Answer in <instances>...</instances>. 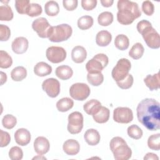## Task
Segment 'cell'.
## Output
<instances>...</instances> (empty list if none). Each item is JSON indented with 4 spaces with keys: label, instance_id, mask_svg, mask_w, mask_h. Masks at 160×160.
Wrapping results in <instances>:
<instances>
[{
    "label": "cell",
    "instance_id": "cell-1",
    "mask_svg": "<svg viewBox=\"0 0 160 160\" xmlns=\"http://www.w3.org/2000/svg\"><path fill=\"white\" fill-rule=\"evenodd\" d=\"M139 122L148 130L156 131L160 128L159 103L152 98L142 99L136 108Z\"/></svg>",
    "mask_w": 160,
    "mask_h": 160
},
{
    "label": "cell",
    "instance_id": "cell-2",
    "mask_svg": "<svg viewBox=\"0 0 160 160\" xmlns=\"http://www.w3.org/2000/svg\"><path fill=\"white\" fill-rule=\"evenodd\" d=\"M117 7V20L122 25H129L134 19L141 16V12L138 4L133 1L128 0H119Z\"/></svg>",
    "mask_w": 160,
    "mask_h": 160
},
{
    "label": "cell",
    "instance_id": "cell-3",
    "mask_svg": "<svg viewBox=\"0 0 160 160\" xmlns=\"http://www.w3.org/2000/svg\"><path fill=\"white\" fill-rule=\"evenodd\" d=\"M110 149L116 160H128L131 158L132 151L125 140L119 136L113 138L109 143Z\"/></svg>",
    "mask_w": 160,
    "mask_h": 160
},
{
    "label": "cell",
    "instance_id": "cell-4",
    "mask_svg": "<svg viewBox=\"0 0 160 160\" xmlns=\"http://www.w3.org/2000/svg\"><path fill=\"white\" fill-rule=\"evenodd\" d=\"M72 33L71 26L68 24H61L52 26V31L49 40L54 42H59L68 40Z\"/></svg>",
    "mask_w": 160,
    "mask_h": 160
},
{
    "label": "cell",
    "instance_id": "cell-5",
    "mask_svg": "<svg viewBox=\"0 0 160 160\" xmlns=\"http://www.w3.org/2000/svg\"><path fill=\"white\" fill-rule=\"evenodd\" d=\"M108 62V57L105 54L99 53L88 61L86 64V69L88 73L101 72L102 69L107 66Z\"/></svg>",
    "mask_w": 160,
    "mask_h": 160
},
{
    "label": "cell",
    "instance_id": "cell-6",
    "mask_svg": "<svg viewBox=\"0 0 160 160\" xmlns=\"http://www.w3.org/2000/svg\"><path fill=\"white\" fill-rule=\"evenodd\" d=\"M131 68V64L129 60L126 58H121L113 68L111 75L112 78L117 81L123 79L128 74Z\"/></svg>",
    "mask_w": 160,
    "mask_h": 160
},
{
    "label": "cell",
    "instance_id": "cell-7",
    "mask_svg": "<svg viewBox=\"0 0 160 160\" xmlns=\"http://www.w3.org/2000/svg\"><path fill=\"white\" fill-rule=\"evenodd\" d=\"M32 28L37 32L38 36L41 38H49L52 31V26L43 17L35 19L32 23Z\"/></svg>",
    "mask_w": 160,
    "mask_h": 160
},
{
    "label": "cell",
    "instance_id": "cell-8",
    "mask_svg": "<svg viewBox=\"0 0 160 160\" xmlns=\"http://www.w3.org/2000/svg\"><path fill=\"white\" fill-rule=\"evenodd\" d=\"M91 90L88 85L82 82L73 84L69 89V94L72 98L78 101H84L88 98Z\"/></svg>",
    "mask_w": 160,
    "mask_h": 160
},
{
    "label": "cell",
    "instance_id": "cell-9",
    "mask_svg": "<svg viewBox=\"0 0 160 160\" xmlns=\"http://www.w3.org/2000/svg\"><path fill=\"white\" fill-rule=\"evenodd\" d=\"M68 131L72 134L79 133L83 128V116L78 111L72 112L68 116Z\"/></svg>",
    "mask_w": 160,
    "mask_h": 160
},
{
    "label": "cell",
    "instance_id": "cell-10",
    "mask_svg": "<svg viewBox=\"0 0 160 160\" xmlns=\"http://www.w3.org/2000/svg\"><path fill=\"white\" fill-rule=\"evenodd\" d=\"M141 34L149 48L158 49L160 47L159 34L152 26L145 29Z\"/></svg>",
    "mask_w": 160,
    "mask_h": 160
},
{
    "label": "cell",
    "instance_id": "cell-11",
    "mask_svg": "<svg viewBox=\"0 0 160 160\" xmlns=\"http://www.w3.org/2000/svg\"><path fill=\"white\" fill-rule=\"evenodd\" d=\"M113 119L115 122L121 124H128L133 119L132 110L127 107H118L113 111Z\"/></svg>",
    "mask_w": 160,
    "mask_h": 160
},
{
    "label": "cell",
    "instance_id": "cell-12",
    "mask_svg": "<svg viewBox=\"0 0 160 160\" xmlns=\"http://www.w3.org/2000/svg\"><path fill=\"white\" fill-rule=\"evenodd\" d=\"M66 50L59 46L49 47L46 51V56L48 61L52 63H59L65 60L66 58Z\"/></svg>",
    "mask_w": 160,
    "mask_h": 160
},
{
    "label": "cell",
    "instance_id": "cell-13",
    "mask_svg": "<svg viewBox=\"0 0 160 160\" xmlns=\"http://www.w3.org/2000/svg\"><path fill=\"white\" fill-rule=\"evenodd\" d=\"M42 88L48 96L54 98L57 97L60 92V83L55 78H48L42 82Z\"/></svg>",
    "mask_w": 160,
    "mask_h": 160
},
{
    "label": "cell",
    "instance_id": "cell-14",
    "mask_svg": "<svg viewBox=\"0 0 160 160\" xmlns=\"http://www.w3.org/2000/svg\"><path fill=\"white\" fill-rule=\"evenodd\" d=\"M50 148V144L47 138L43 136L36 138L34 141V149L39 155H43L47 153Z\"/></svg>",
    "mask_w": 160,
    "mask_h": 160
},
{
    "label": "cell",
    "instance_id": "cell-15",
    "mask_svg": "<svg viewBox=\"0 0 160 160\" xmlns=\"http://www.w3.org/2000/svg\"><path fill=\"white\" fill-rule=\"evenodd\" d=\"M28 46V40L24 37H18L15 38L11 44L12 51L18 54H21L26 52Z\"/></svg>",
    "mask_w": 160,
    "mask_h": 160
},
{
    "label": "cell",
    "instance_id": "cell-16",
    "mask_svg": "<svg viewBox=\"0 0 160 160\" xmlns=\"http://www.w3.org/2000/svg\"><path fill=\"white\" fill-rule=\"evenodd\" d=\"M31 133L25 128L18 129L14 133L16 142L22 146L28 145L31 141Z\"/></svg>",
    "mask_w": 160,
    "mask_h": 160
},
{
    "label": "cell",
    "instance_id": "cell-17",
    "mask_svg": "<svg viewBox=\"0 0 160 160\" xmlns=\"http://www.w3.org/2000/svg\"><path fill=\"white\" fill-rule=\"evenodd\" d=\"M62 149L66 154L69 156H74L79 152L80 150V145L75 139H68L64 142Z\"/></svg>",
    "mask_w": 160,
    "mask_h": 160
},
{
    "label": "cell",
    "instance_id": "cell-18",
    "mask_svg": "<svg viewBox=\"0 0 160 160\" xmlns=\"http://www.w3.org/2000/svg\"><path fill=\"white\" fill-rule=\"evenodd\" d=\"M87 57L85 48L81 46H76L72 49L71 59L76 63L83 62Z\"/></svg>",
    "mask_w": 160,
    "mask_h": 160
},
{
    "label": "cell",
    "instance_id": "cell-19",
    "mask_svg": "<svg viewBox=\"0 0 160 160\" xmlns=\"http://www.w3.org/2000/svg\"><path fill=\"white\" fill-rule=\"evenodd\" d=\"M84 138L85 141L89 145L96 146L99 142L101 136L99 132L96 129H89L85 132Z\"/></svg>",
    "mask_w": 160,
    "mask_h": 160
},
{
    "label": "cell",
    "instance_id": "cell-20",
    "mask_svg": "<svg viewBox=\"0 0 160 160\" xmlns=\"http://www.w3.org/2000/svg\"><path fill=\"white\" fill-rule=\"evenodd\" d=\"M112 40L111 34L106 30L100 31L98 32L96 37V44L101 47H105L109 44Z\"/></svg>",
    "mask_w": 160,
    "mask_h": 160
},
{
    "label": "cell",
    "instance_id": "cell-21",
    "mask_svg": "<svg viewBox=\"0 0 160 160\" xmlns=\"http://www.w3.org/2000/svg\"><path fill=\"white\" fill-rule=\"evenodd\" d=\"M144 82L146 86L151 90H158L159 88V72L153 75L148 74L144 79Z\"/></svg>",
    "mask_w": 160,
    "mask_h": 160
},
{
    "label": "cell",
    "instance_id": "cell-22",
    "mask_svg": "<svg viewBox=\"0 0 160 160\" xmlns=\"http://www.w3.org/2000/svg\"><path fill=\"white\" fill-rule=\"evenodd\" d=\"M51 72L52 67L43 61L38 62L34 68V72L38 76L44 77L50 74Z\"/></svg>",
    "mask_w": 160,
    "mask_h": 160
},
{
    "label": "cell",
    "instance_id": "cell-23",
    "mask_svg": "<svg viewBox=\"0 0 160 160\" xmlns=\"http://www.w3.org/2000/svg\"><path fill=\"white\" fill-rule=\"evenodd\" d=\"M55 74L59 79L62 80H68L72 77L73 71L70 66L62 65L57 67L55 71Z\"/></svg>",
    "mask_w": 160,
    "mask_h": 160
},
{
    "label": "cell",
    "instance_id": "cell-24",
    "mask_svg": "<svg viewBox=\"0 0 160 160\" xmlns=\"http://www.w3.org/2000/svg\"><path fill=\"white\" fill-rule=\"evenodd\" d=\"M101 103L97 99H91L86 102L84 106V111L89 115L95 114L101 108Z\"/></svg>",
    "mask_w": 160,
    "mask_h": 160
},
{
    "label": "cell",
    "instance_id": "cell-25",
    "mask_svg": "<svg viewBox=\"0 0 160 160\" xmlns=\"http://www.w3.org/2000/svg\"><path fill=\"white\" fill-rule=\"evenodd\" d=\"M110 111L108 108L101 106L99 110L94 115H92L93 119L98 123H105L106 122L109 118Z\"/></svg>",
    "mask_w": 160,
    "mask_h": 160
},
{
    "label": "cell",
    "instance_id": "cell-26",
    "mask_svg": "<svg viewBox=\"0 0 160 160\" xmlns=\"http://www.w3.org/2000/svg\"><path fill=\"white\" fill-rule=\"evenodd\" d=\"M27 76V70L23 66H17L11 72V77L14 81H21Z\"/></svg>",
    "mask_w": 160,
    "mask_h": 160
},
{
    "label": "cell",
    "instance_id": "cell-27",
    "mask_svg": "<svg viewBox=\"0 0 160 160\" xmlns=\"http://www.w3.org/2000/svg\"><path fill=\"white\" fill-rule=\"evenodd\" d=\"M74 106V101L69 98H63L56 102V108L60 112H66Z\"/></svg>",
    "mask_w": 160,
    "mask_h": 160
},
{
    "label": "cell",
    "instance_id": "cell-28",
    "mask_svg": "<svg viewBox=\"0 0 160 160\" xmlns=\"http://www.w3.org/2000/svg\"><path fill=\"white\" fill-rule=\"evenodd\" d=\"M114 44L117 49L124 51L128 48L129 45V40L124 34H118L114 39Z\"/></svg>",
    "mask_w": 160,
    "mask_h": 160
},
{
    "label": "cell",
    "instance_id": "cell-29",
    "mask_svg": "<svg viewBox=\"0 0 160 160\" xmlns=\"http://www.w3.org/2000/svg\"><path fill=\"white\" fill-rule=\"evenodd\" d=\"M144 52L142 44L140 42L135 43L129 51V56L134 59H140Z\"/></svg>",
    "mask_w": 160,
    "mask_h": 160
},
{
    "label": "cell",
    "instance_id": "cell-30",
    "mask_svg": "<svg viewBox=\"0 0 160 160\" xmlns=\"http://www.w3.org/2000/svg\"><path fill=\"white\" fill-rule=\"evenodd\" d=\"M45 12L48 16H55L59 12V6L57 2L54 1H48L44 5Z\"/></svg>",
    "mask_w": 160,
    "mask_h": 160
},
{
    "label": "cell",
    "instance_id": "cell-31",
    "mask_svg": "<svg viewBox=\"0 0 160 160\" xmlns=\"http://www.w3.org/2000/svg\"><path fill=\"white\" fill-rule=\"evenodd\" d=\"M13 18V12L11 8L8 5H1L0 6V20L1 21H9Z\"/></svg>",
    "mask_w": 160,
    "mask_h": 160
},
{
    "label": "cell",
    "instance_id": "cell-32",
    "mask_svg": "<svg viewBox=\"0 0 160 160\" xmlns=\"http://www.w3.org/2000/svg\"><path fill=\"white\" fill-rule=\"evenodd\" d=\"M113 14L109 11L101 12L98 17V22L102 26H108L113 21Z\"/></svg>",
    "mask_w": 160,
    "mask_h": 160
},
{
    "label": "cell",
    "instance_id": "cell-33",
    "mask_svg": "<svg viewBox=\"0 0 160 160\" xmlns=\"http://www.w3.org/2000/svg\"><path fill=\"white\" fill-rule=\"evenodd\" d=\"M94 23L93 18L91 16H83L78 20V26L81 30H86L92 27Z\"/></svg>",
    "mask_w": 160,
    "mask_h": 160
},
{
    "label": "cell",
    "instance_id": "cell-34",
    "mask_svg": "<svg viewBox=\"0 0 160 160\" xmlns=\"http://www.w3.org/2000/svg\"><path fill=\"white\" fill-rule=\"evenodd\" d=\"M87 80L90 84L94 86H98L102 83L104 76L101 72L88 73L87 74Z\"/></svg>",
    "mask_w": 160,
    "mask_h": 160
},
{
    "label": "cell",
    "instance_id": "cell-35",
    "mask_svg": "<svg viewBox=\"0 0 160 160\" xmlns=\"http://www.w3.org/2000/svg\"><path fill=\"white\" fill-rule=\"evenodd\" d=\"M12 64V58L7 52L1 50L0 51V68L2 69L9 68L11 66Z\"/></svg>",
    "mask_w": 160,
    "mask_h": 160
},
{
    "label": "cell",
    "instance_id": "cell-36",
    "mask_svg": "<svg viewBox=\"0 0 160 160\" xmlns=\"http://www.w3.org/2000/svg\"><path fill=\"white\" fill-rule=\"evenodd\" d=\"M148 146L149 148L154 151L160 149V134H152L148 138Z\"/></svg>",
    "mask_w": 160,
    "mask_h": 160
},
{
    "label": "cell",
    "instance_id": "cell-37",
    "mask_svg": "<svg viewBox=\"0 0 160 160\" xmlns=\"http://www.w3.org/2000/svg\"><path fill=\"white\" fill-rule=\"evenodd\" d=\"M127 132L128 136L134 139H139L142 136V129L136 124L131 125L128 128Z\"/></svg>",
    "mask_w": 160,
    "mask_h": 160
},
{
    "label": "cell",
    "instance_id": "cell-38",
    "mask_svg": "<svg viewBox=\"0 0 160 160\" xmlns=\"http://www.w3.org/2000/svg\"><path fill=\"white\" fill-rule=\"evenodd\" d=\"M16 118L12 114H6L2 119V124L3 127L8 129H12L16 125Z\"/></svg>",
    "mask_w": 160,
    "mask_h": 160
},
{
    "label": "cell",
    "instance_id": "cell-39",
    "mask_svg": "<svg viewBox=\"0 0 160 160\" xmlns=\"http://www.w3.org/2000/svg\"><path fill=\"white\" fill-rule=\"evenodd\" d=\"M30 4L29 0H16L15 1V8L19 14H26L28 7Z\"/></svg>",
    "mask_w": 160,
    "mask_h": 160
},
{
    "label": "cell",
    "instance_id": "cell-40",
    "mask_svg": "<svg viewBox=\"0 0 160 160\" xmlns=\"http://www.w3.org/2000/svg\"><path fill=\"white\" fill-rule=\"evenodd\" d=\"M134 82V79L131 74H128L123 79L117 81L116 84L118 87L122 89H127L130 88Z\"/></svg>",
    "mask_w": 160,
    "mask_h": 160
},
{
    "label": "cell",
    "instance_id": "cell-41",
    "mask_svg": "<svg viewBox=\"0 0 160 160\" xmlns=\"http://www.w3.org/2000/svg\"><path fill=\"white\" fill-rule=\"evenodd\" d=\"M42 9L41 5L37 3H31L27 10L26 14L30 17H35L42 13Z\"/></svg>",
    "mask_w": 160,
    "mask_h": 160
},
{
    "label": "cell",
    "instance_id": "cell-42",
    "mask_svg": "<svg viewBox=\"0 0 160 160\" xmlns=\"http://www.w3.org/2000/svg\"><path fill=\"white\" fill-rule=\"evenodd\" d=\"M9 157L12 160H21L23 157L22 150L18 146H13L9 151Z\"/></svg>",
    "mask_w": 160,
    "mask_h": 160
},
{
    "label": "cell",
    "instance_id": "cell-43",
    "mask_svg": "<svg viewBox=\"0 0 160 160\" xmlns=\"http://www.w3.org/2000/svg\"><path fill=\"white\" fill-rule=\"evenodd\" d=\"M11 36V31L8 26L0 24V40L1 41H8Z\"/></svg>",
    "mask_w": 160,
    "mask_h": 160
},
{
    "label": "cell",
    "instance_id": "cell-44",
    "mask_svg": "<svg viewBox=\"0 0 160 160\" xmlns=\"http://www.w3.org/2000/svg\"><path fill=\"white\" fill-rule=\"evenodd\" d=\"M142 11L147 16H151L154 12V4L150 1H145L142 4Z\"/></svg>",
    "mask_w": 160,
    "mask_h": 160
},
{
    "label": "cell",
    "instance_id": "cell-45",
    "mask_svg": "<svg viewBox=\"0 0 160 160\" xmlns=\"http://www.w3.org/2000/svg\"><path fill=\"white\" fill-rule=\"evenodd\" d=\"M11 141V136L9 134L0 129V146L1 148L7 146Z\"/></svg>",
    "mask_w": 160,
    "mask_h": 160
},
{
    "label": "cell",
    "instance_id": "cell-46",
    "mask_svg": "<svg viewBox=\"0 0 160 160\" xmlns=\"http://www.w3.org/2000/svg\"><path fill=\"white\" fill-rule=\"evenodd\" d=\"M97 5L96 0H82L81 6L82 8L86 11L92 10L96 8Z\"/></svg>",
    "mask_w": 160,
    "mask_h": 160
},
{
    "label": "cell",
    "instance_id": "cell-47",
    "mask_svg": "<svg viewBox=\"0 0 160 160\" xmlns=\"http://www.w3.org/2000/svg\"><path fill=\"white\" fill-rule=\"evenodd\" d=\"M78 2L77 0H63L62 4L67 11H73L77 8Z\"/></svg>",
    "mask_w": 160,
    "mask_h": 160
},
{
    "label": "cell",
    "instance_id": "cell-48",
    "mask_svg": "<svg viewBox=\"0 0 160 160\" xmlns=\"http://www.w3.org/2000/svg\"><path fill=\"white\" fill-rule=\"evenodd\" d=\"M151 23L147 21V20H141L137 24V30L139 32V33L141 34L145 29H146L148 28L151 26Z\"/></svg>",
    "mask_w": 160,
    "mask_h": 160
},
{
    "label": "cell",
    "instance_id": "cell-49",
    "mask_svg": "<svg viewBox=\"0 0 160 160\" xmlns=\"http://www.w3.org/2000/svg\"><path fill=\"white\" fill-rule=\"evenodd\" d=\"M144 160H149V159L158 160L159 158H158V156L156 154H154L152 152H148L144 157Z\"/></svg>",
    "mask_w": 160,
    "mask_h": 160
},
{
    "label": "cell",
    "instance_id": "cell-50",
    "mask_svg": "<svg viewBox=\"0 0 160 160\" xmlns=\"http://www.w3.org/2000/svg\"><path fill=\"white\" fill-rule=\"evenodd\" d=\"M100 2L102 6L108 8L112 6V4L114 2V1L113 0H101Z\"/></svg>",
    "mask_w": 160,
    "mask_h": 160
},
{
    "label": "cell",
    "instance_id": "cell-51",
    "mask_svg": "<svg viewBox=\"0 0 160 160\" xmlns=\"http://www.w3.org/2000/svg\"><path fill=\"white\" fill-rule=\"evenodd\" d=\"M7 80V76L6 74L1 71V85H2L4 82H6Z\"/></svg>",
    "mask_w": 160,
    "mask_h": 160
},
{
    "label": "cell",
    "instance_id": "cell-52",
    "mask_svg": "<svg viewBox=\"0 0 160 160\" xmlns=\"http://www.w3.org/2000/svg\"><path fill=\"white\" fill-rule=\"evenodd\" d=\"M39 156H40V155H39L38 156H36V157L33 158L32 159H46V158H44V157H41V156L39 157Z\"/></svg>",
    "mask_w": 160,
    "mask_h": 160
}]
</instances>
